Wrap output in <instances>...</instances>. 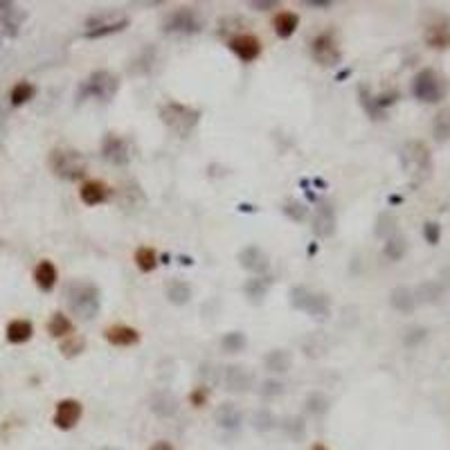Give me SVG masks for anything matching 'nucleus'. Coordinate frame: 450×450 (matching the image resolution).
Here are the masks:
<instances>
[{
  "instance_id": "nucleus-14",
  "label": "nucleus",
  "mask_w": 450,
  "mask_h": 450,
  "mask_svg": "<svg viewBox=\"0 0 450 450\" xmlns=\"http://www.w3.org/2000/svg\"><path fill=\"white\" fill-rule=\"evenodd\" d=\"M239 266L246 268L248 273L253 275H266L268 268H270V261H268V255L263 253V250L259 246H248L243 248L239 253Z\"/></svg>"
},
{
  "instance_id": "nucleus-22",
  "label": "nucleus",
  "mask_w": 450,
  "mask_h": 450,
  "mask_svg": "<svg viewBox=\"0 0 450 450\" xmlns=\"http://www.w3.org/2000/svg\"><path fill=\"white\" fill-rule=\"evenodd\" d=\"M263 365H266V369L273 374H286L288 369L293 367V353L288 349H273L263 356Z\"/></svg>"
},
{
  "instance_id": "nucleus-10",
  "label": "nucleus",
  "mask_w": 450,
  "mask_h": 450,
  "mask_svg": "<svg viewBox=\"0 0 450 450\" xmlns=\"http://www.w3.org/2000/svg\"><path fill=\"white\" fill-rule=\"evenodd\" d=\"M101 155L106 163H111L115 167H126L131 163V147L122 136L109 133L101 142Z\"/></svg>"
},
{
  "instance_id": "nucleus-9",
  "label": "nucleus",
  "mask_w": 450,
  "mask_h": 450,
  "mask_svg": "<svg viewBox=\"0 0 450 450\" xmlns=\"http://www.w3.org/2000/svg\"><path fill=\"white\" fill-rule=\"evenodd\" d=\"M163 30L167 34H196L201 30V21H198L196 11L190 7H180L174 14H169L165 18Z\"/></svg>"
},
{
  "instance_id": "nucleus-36",
  "label": "nucleus",
  "mask_w": 450,
  "mask_h": 450,
  "mask_svg": "<svg viewBox=\"0 0 450 450\" xmlns=\"http://www.w3.org/2000/svg\"><path fill=\"white\" fill-rule=\"evenodd\" d=\"M246 345H248V338L241 334V331H230V334H225L221 338V349L228 353H239L246 349Z\"/></svg>"
},
{
  "instance_id": "nucleus-43",
  "label": "nucleus",
  "mask_w": 450,
  "mask_h": 450,
  "mask_svg": "<svg viewBox=\"0 0 450 450\" xmlns=\"http://www.w3.org/2000/svg\"><path fill=\"white\" fill-rule=\"evenodd\" d=\"M282 209H284V214L290 221H304V219H307V214H309V207L304 203H300V201H288Z\"/></svg>"
},
{
  "instance_id": "nucleus-2",
  "label": "nucleus",
  "mask_w": 450,
  "mask_h": 450,
  "mask_svg": "<svg viewBox=\"0 0 450 450\" xmlns=\"http://www.w3.org/2000/svg\"><path fill=\"white\" fill-rule=\"evenodd\" d=\"M160 120L169 131H174L176 136L187 138L196 128V124L201 122V111L192 109V106H185L180 101H167L160 109Z\"/></svg>"
},
{
  "instance_id": "nucleus-21",
  "label": "nucleus",
  "mask_w": 450,
  "mask_h": 450,
  "mask_svg": "<svg viewBox=\"0 0 450 450\" xmlns=\"http://www.w3.org/2000/svg\"><path fill=\"white\" fill-rule=\"evenodd\" d=\"M390 304H392V309H396L399 313H412L419 307L415 290L407 286H396L390 293Z\"/></svg>"
},
{
  "instance_id": "nucleus-45",
  "label": "nucleus",
  "mask_w": 450,
  "mask_h": 450,
  "mask_svg": "<svg viewBox=\"0 0 450 450\" xmlns=\"http://www.w3.org/2000/svg\"><path fill=\"white\" fill-rule=\"evenodd\" d=\"M280 394H284V383H280V380H263L261 396L273 399V396H280Z\"/></svg>"
},
{
  "instance_id": "nucleus-44",
  "label": "nucleus",
  "mask_w": 450,
  "mask_h": 450,
  "mask_svg": "<svg viewBox=\"0 0 450 450\" xmlns=\"http://www.w3.org/2000/svg\"><path fill=\"white\" fill-rule=\"evenodd\" d=\"M423 239H426L430 246H437L441 241V225L434 223V221H428L426 225H423Z\"/></svg>"
},
{
  "instance_id": "nucleus-13",
  "label": "nucleus",
  "mask_w": 450,
  "mask_h": 450,
  "mask_svg": "<svg viewBox=\"0 0 450 450\" xmlns=\"http://www.w3.org/2000/svg\"><path fill=\"white\" fill-rule=\"evenodd\" d=\"M228 48L239 57L243 63L257 61L261 57V41L253 34H236L228 41Z\"/></svg>"
},
{
  "instance_id": "nucleus-33",
  "label": "nucleus",
  "mask_w": 450,
  "mask_h": 450,
  "mask_svg": "<svg viewBox=\"0 0 450 450\" xmlns=\"http://www.w3.org/2000/svg\"><path fill=\"white\" fill-rule=\"evenodd\" d=\"M34 95H36V86L34 84L18 82L9 92V101H11V106H23V104H28L30 99H34Z\"/></svg>"
},
{
  "instance_id": "nucleus-51",
  "label": "nucleus",
  "mask_w": 450,
  "mask_h": 450,
  "mask_svg": "<svg viewBox=\"0 0 450 450\" xmlns=\"http://www.w3.org/2000/svg\"><path fill=\"white\" fill-rule=\"evenodd\" d=\"M311 450H329V448H326L324 444H313V446H311Z\"/></svg>"
},
{
  "instance_id": "nucleus-39",
  "label": "nucleus",
  "mask_w": 450,
  "mask_h": 450,
  "mask_svg": "<svg viewBox=\"0 0 450 450\" xmlns=\"http://www.w3.org/2000/svg\"><path fill=\"white\" fill-rule=\"evenodd\" d=\"M432 133L437 142H448L450 140V113H439L434 117Z\"/></svg>"
},
{
  "instance_id": "nucleus-42",
  "label": "nucleus",
  "mask_w": 450,
  "mask_h": 450,
  "mask_svg": "<svg viewBox=\"0 0 450 450\" xmlns=\"http://www.w3.org/2000/svg\"><path fill=\"white\" fill-rule=\"evenodd\" d=\"M253 423H255V428H257V430L268 432V430H273V428H275L277 419H275V415L270 412L268 407H261V410H257V412H255Z\"/></svg>"
},
{
  "instance_id": "nucleus-15",
  "label": "nucleus",
  "mask_w": 450,
  "mask_h": 450,
  "mask_svg": "<svg viewBox=\"0 0 450 450\" xmlns=\"http://www.w3.org/2000/svg\"><path fill=\"white\" fill-rule=\"evenodd\" d=\"M313 232L320 236V239H329V236L336 232V209L329 201L317 205L315 221H313Z\"/></svg>"
},
{
  "instance_id": "nucleus-30",
  "label": "nucleus",
  "mask_w": 450,
  "mask_h": 450,
  "mask_svg": "<svg viewBox=\"0 0 450 450\" xmlns=\"http://www.w3.org/2000/svg\"><path fill=\"white\" fill-rule=\"evenodd\" d=\"M165 295L171 304H176V307H182V304H187L190 297H192V288L187 282L182 280H171L167 286H165Z\"/></svg>"
},
{
  "instance_id": "nucleus-27",
  "label": "nucleus",
  "mask_w": 450,
  "mask_h": 450,
  "mask_svg": "<svg viewBox=\"0 0 450 450\" xmlns=\"http://www.w3.org/2000/svg\"><path fill=\"white\" fill-rule=\"evenodd\" d=\"M412 290H415V297H417L419 304H434V302H439V297L444 295L446 286L437 280H428V282H421Z\"/></svg>"
},
{
  "instance_id": "nucleus-25",
  "label": "nucleus",
  "mask_w": 450,
  "mask_h": 450,
  "mask_svg": "<svg viewBox=\"0 0 450 450\" xmlns=\"http://www.w3.org/2000/svg\"><path fill=\"white\" fill-rule=\"evenodd\" d=\"M151 410L163 419H169L178 412V399L171 392H158L151 399Z\"/></svg>"
},
{
  "instance_id": "nucleus-34",
  "label": "nucleus",
  "mask_w": 450,
  "mask_h": 450,
  "mask_svg": "<svg viewBox=\"0 0 450 450\" xmlns=\"http://www.w3.org/2000/svg\"><path fill=\"white\" fill-rule=\"evenodd\" d=\"M307 410L311 415H317V417H322V415H326L329 412V407H331V399L324 394V392H320V390H315V392H311L309 396H307Z\"/></svg>"
},
{
  "instance_id": "nucleus-19",
  "label": "nucleus",
  "mask_w": 450,
  "mask_h": 450,
  "mask_svg": "<svg viewBox=\"0 0 450 450\" xmlns=\"http://www.w3.org/2000/svg\"><path fill=\"white\" fill-rule=\"evenodd\" d=\"M79 196H82V201L86 205H101L111 198V187L101 180H86L82 185V192H79Z\"/></svg>"
},
{
  "instance_id": "nucleus-26",
  "label": "nucleus",
  "mask_w": 450,
  "mask_h": 450,
  "mask_svg": "<svg viewBox=\"0 0 450 450\" xmlns=\"http://www.w3.org/2000/svg\"><path fill=\"white\" fill-rule=\"evenodd\" d=\"M23 18H25V14L21 9L14 7V3H0V25H3L7 34L16 36L18 25L23 23Z\"/></svg>"
},
{
  "instance_id": "nucleus-8",
  "label": "nucleus",
  "mask_w": 450,
  "mask_h": 450,
  "mask_svg": "<svg viewBox=\"0 0 450 450\" xmlns=\"http://www.w3.org/2000/svg\"><path fill=\"white\" fill-rule=\"evenodd\" d=\"M311 55H313V59L320 63V65H338L342 55H340V50H338L334 32L317 34L313 41H311Z\"/></svg>"
},
{
  "instance_id": "nucleus-12",
  "label": "nucleus",
  "mask_w": 450,
  "mask_h": 450,
  "mask_svg": "<svg viewBox=\"0 0 450 450\" xmlns=\"http://www.w3.org/2000/svg\"><path fill=\"white\" fill-rule=\"evenodd\" d=\"M223 383H225V388H228L230 392L243 394V392H248L250 388H253L255 376L243 365H228L223 369Z\"/></svg>"
},
{
  "instance_id": "nucleus-40",
  "label": "nucleus",
  "mask_w": 450,
  "mask_h": 450,
  "mask_svg": "<svg viewBox=\"0 0 450 450\" xmlns=\"http://www.w3.org/2000/svg\"><path fill=\"white\" fill-rule=\"evenodd\" d=\"M358 97H361V104L365 106V111L369 117H374V120H383L385 117V113H380L378 111V106H376V97L369 95V90L367 86H358Z\"/></svg>"
},
{
  "instance_id": "nucleus-37",
  "label": "nucleus",
  "mask_w": 450,
  "mask_h": 450,
  "mask_svg": "<svg viewBox=\"0 0 450 450\" xmlns=\"http://www.w3.org/2000/svg\"><path fill=\"white\" fill-rule=\"evenodd\" d=\"M86 349V338L82 336H68L63 342H61V353L65 356V358H75V356H79Z\"/></svg>"
},
{
  "instance_id": "nucleus-28",
  "label": "nucleus",
  "mask_w": 450,
  "mask_h": 450,
  "mask_svg": "<svg viewBox=\"0 0 450 450\" xmlns=\"http://www.w3.org/2000/svg\"><path fill=\"white\" fill-rule=\"evenodd\" d=\"M273 28H275V34L280 38H290L295 34V30L300 28V16L295 14V11H280L273 21Z\"/></svg>"
},
{
  "instance_id": "nucleus-17",
  "label": "nucleus",
  "mask_w": 450,
  "mask_h": 450,
  "mask_svg": "<svg viewBox=\"0 0 450 450\" xmlns=\"http://www.w3.org/2000/svg\"><path fill=\"white\" fill-rule=\"evenodd\" d=\"M104 336L113 347H133L140 342V331L133 326H126V324H113L106 329Z\"/></svg>"
},
{
  "instance_id": "nucleus-18",
  "label": "nucleus",
  "mask_w": 450,
  "mask_h": 450,
  "mask_svg": "<svg viewBox=\"0 0 450 450\" xmlns=\"http://www.w3.org/2000/svg\"><path fill=\"white\" fill-rule=\"evenodd\" d=\"M214 421H216V426L223 428V430H239L241 423H243V415L234 403H221L214 410Z\"/></svg>"
},
{
  "instance_id": "nucleus-6",
  "label": "nucleus",
  "mask_w": 450,
  "mask_h": 450,
  "mask_svg": "<svg viewBox=\"0 0 450 450\" xmlns=\"http://www.w3.org/2000/svg\"><path fill=\"white\" fill-rule=\"evenodd\" d=\"M290 304L293 309L309 313L311 317H329L331 313V300L326 293H315V290L307 288V286H293L290 288Z\"/></svg>"
},
{
  "instance_id": "nucleus-38",
  "label": "nucleus",
  "mask_w": 450,
  "mask_h": 450,
  "mask_svg": "<svg viewBox=\"0 0 450 450\" xmlns=\"http://www.w3.org/2000/svg\"><path fill=\"white\" fill-rule=\"evenodd\" d=\"M282 430L290 437V439H302L304 432H307V423L302 417H286L282 421Z\"/></svg>"
},
{
  "instance_id": "nucleus-31",
  "label": "nucleus",
  "mask_w": 450,
  "mask_h": 450,
  "mask_svg": "<svg viewBox=\"0 0 450 450\" xmlns=\"http://www.w3.org/2000/svg\"><path fill=\"white\" fill-rule=\"evenodd\" d=\"M48 331L52 338H68L72 334V322L68 315H63L61 311H57L55 315L50 317L48 322Z\"/></svg>"
},
{
  "instance_id": "nucleus-49",
  "label": "nucleus",
  "mask_w": 450,
  "mask_h": 450,
  "mask_svg": "<svg viewBox=\"0 0 450 450\" xmlns=\"http://www.w3.org/2000/svg\"><path fill=\"white\" fill-rule=\"evenodd\" d=\"M304 5L313 7V9H331V7H334L331 0H304Z\"/></svg>"
},
{
  "instance_id": "nucleus-16",
  "label": "nucleus",
  "mask_w": 450,
  "mask_h": 450,
  "mask_svg": "<svg viewBox=\"0 0 450 450\" xmlns=\"http://www.w3.org/2000/svg\"><path fill=\"white\" fill-rule=\"evenodd\" d=\"M86 38H104L109 34H117L128 28V18H120V21H106V18H90L86 25Z\"/></svg>"
},
{
  "instance_id": "nucleus-35",
  "label": "nucleus",
  "mask_w": 450,
  "mask_h": 450,
  "mask_svg": "<svg viewBox=\"0 0 450 450\" xmlns=\"http://www.w3.org/2000/svg\"><path fill=\"white\" fill-rule=\"evenodd\" d=\"M136 266L142 270V273H153L155 266H158V255L153 248H147L142 246L136 250Z\"/></svg>"
},
{
  "instance_id": "nucleus-3",
  "label": "nucleus",
  "mask_w": 450,
  "mask_h": 450,
  "mask_svg": "<svg viewBox=\"0 0 450 450\" xmlns=\"http://www.w3.org/2000/svg\"><path fill=\"white\" fill-rule=\"evenodd\" d=\"M50 169L61 180H82L86 176L88 163L86 158L75 149H55L50 153Z\"/></svg>"
},
{
  "instance_id": "nucleus-11",
  "label": "nucleus",
  "mask_w": 450,
  "mask_h": 450,
  "mask_svg": "<svg viewBox=\"0 0 450 450\" xmlns=\"http://www.w3.org/2000/svg\"><path fill=\"white\" fill-rule=\"evenodd\" d=\"M84 417V405L79 403L77 399H63L57 403V410H55V426L59 430H72L79 421H82Z\"/></svg>"
},
{
  "instance_id": "nucleus-41",
  "label": "nucleus",
  "mask_w": 450,
  "mask_h": 450,
  "mask_svg": "<svg viewBox=\"0 0 450 450\" xmlns=\"http://www.w3.org/2000/svg\"><path fill=\"white\" fill-rule=\"evenodd\" d=\"M392 234H396V219L390 214V212H385V214L378 216V223H376V236H380V239H390Z\"/></svg>"
},
{
  "instance_id": "nucleus-23",
  "label": "nucleus",
  "mask_w": 450,
  "mask_h": 450,
  "mask_svg": "<svg viewBox=\"0 0 450 450\" xmlns=\"http://www.w3.org/2000/svg\"><path fill=\"white\" fill-rule=\"evenodd\" d=\"M423 38H426V43L434 50H446L450 48V25L448 23H432L426 28V34H423Z\"/></svg>"
},
{
  "instance_id": "nucleus-29",
  "label": "nucleus",
  "mask_w": 450,
  "mask_h": 450,
  "mask_svg": "<svg viewBox=\"0 0 450 450\" xmlns=\"http://www.w3.org/2000/svg\"><path fill=\"white\" fill-rule=\"evenodd\" d=\"M34 334V326L30 320H11L7 324V340L11 345H23V342H28Z\"/></svg>"
},
{
  "instance_id": "nucleus-7",
  "label": "nucleus",
  "mask_w": 450,
  "mask_h": 450,
  "mask_svg": "<svg viewBox=\"0 0 450 450\" xmlns=\"http://www.w3.org/2000/svg\"><path fill=\"white\" fill-rule=\"evenodd\" d=\"M412 95L423 104H437L444 99L446 86L432 68H426L412 79Z\"/></svg>"
},
{
  "instance_id": "nucleus-5",
  "label": "nucleus",
  "mask_w": 450,
  "mask_h": 450,
  "mask_svg": "<svg viewBox=\"0 0 450 450\" xmlns=\"http://www.w3.org/2000/svg\"><path fill=\"white\" fill-rule=\"evenodd\" d=\"M117 90H120V79H117L111 70H95L82 86H79L77 99L82 101L88 97H95L101 101H111Z\"/></svg>"
},
{
  "instance_id": "nucleus-4",
  "label": "nucleus",
  "mask_w": 450,
  "mask_h": 450,
  "mask_svg": "<svg viewBox=\"0 0 450 450\" xmlns=\"http://www.w3.org/2000/svg\"><path fill=\"white\" fill-rule=\"evenodd\" d=\"M401 165L405 169V174L412 178L415 182H421L430 176L432 171V158L430 151L423 142L415 140L407 142L405 147L401 149Z\"/></svg>"
},
{
  "instance_id": "nucleus-47",
  "label": "nucleus",
  "mask_w": 450,
  "mask_h": 450,
  "mask_svg": "<svg viewBox=\"0 0 450 450\" xmlns=\"http://www.w3.org/2000/svg\"><path fill=\"white\" fill-rule=\"evenodd\" d=\"M426 334H428V331H426V329H421V326L410 329V331H407V336H405V345H407V347L419 345V342H421L423 338H426Z\"/></svg>"
},
{
  "instance_id": "nucleus-46",
  "label": "nucleus",
  "mask_w": 450,
  "mask_h": 450,
  "mask_svg": "<svg viewBox=\"0 0 450 450\" xmlns=\"http://www.w3.org/2000/svg\"><path fill=\"white\" fill-rule=\"evenodd\" d=\"M207 399H209V390H207V388H196V390L190 394V403H192L194 407H203V405L207 403Z\"/></svg>"
},
{
  "instance_id": "nucleus-20",
  "label": "nucleus",
  "mask_w": 450,
  "mask_h": 450,
  "mask_svg": "<svg viewBox=\"0 0 450 450\" xmlns=\"http://www.w3.org/2000/svg\"><path fill=\"white\" fill-rule=\"evenodd\" d=\"M57 280H59V275H57V266H55V263L48 261V259L36 263V268H34V282H36L38 288L45 290V293H50V290L57 286Z\"/></svg>"
},
{
  "instance_id": "nucleus-48",
  "label": "nucleus",
  "mask_w": 450,
  "mask_h": 450,
  "mask_svg": "<svg viewBox=\"0 0 450 450\" xmlns=\"http://www.w3.org/2000/svg\"><path fill=\"white\" fill-rule=\"evenodd\" d=\"M250 7L253 9H275V7H280V3H277V0H253V3H250Z\"/></svg>"
},
{
  "instance_id": "nucleus-24",
  "label": "nucleus",
  "mask_w": 450,
  "mask_h": 450,
  "mask_svg": "<svg viewBox=\"0 0 450 450\" xmlns=\"http://www.w3.org/2000/svg\"><path fill=\"white\" fill-rule=\"evenodd\" d=\"M270 286H273L270 277L268 275H259V277H253V280L246 282L243 293H246V297L253 302V304H259V302H263V297L268 295Z\"/></svg>"
},
{
  "instance_id": "nucleus-52",
  "label": "nucleus",
  "mask_w": 450,
  "mask_h": 450,
  "mask_svg": "<svg viewBox=\"0 0 450 450\" xmlns=\"http://www.w3.org/2000/svg\"><path fill=\"white\" fill-rule=\"evenodd\" d=\"M101 450H117V448H101Z\"/></svg>"
},
{
  "instance_id": "nucleus-1",
  "label": "nucleus",
  "mask_w": 450,
  "mask_h": 450,
  "mask_svg": "<svg viewBox=\"0 0 450 450\" xmlns=\"http://www.w3.org/2000/svg\"><path fill=\"white\" fill-rule=\"evenodd\" d=\"M63 297H65V304H68L70 313L86 322L95 320L101 309L99 288L88 280H70L63 288Z\"/></svg>"
},
{
  "instance_id": "nucleus-32",
  "label": "nucleus",
  "mask_w": 450,
  "mask_h": 450,
  "mask_svg": "<svg viewBox=\"0 0 450 450\" xmlns=\"http://www.w3.org/2000/svg\"><path fill=\"white\" fill-rule=\"evenodd\" d=\"M383 253H385V257L390 259V261H401L403 257H405V253H407V241H405V236L403 234H392L390 239H385V250H383Z\"/></svg>"
},
{
  "instance_id": "nucleus-50",
  "label": "nucleus",
  "mask_w": 450,
  "mask_h": 450,
  "mask_svg": "<svg viewBox=\"0 0 450 450\" xmlns=\"http://www.w3.org/2000/svg\"><path fill=\"white\" fill-rule=\"evenodd\" d=\"M151 450H174V446H171L169 441H158Z\"/></svg>"
}]
</instances>
